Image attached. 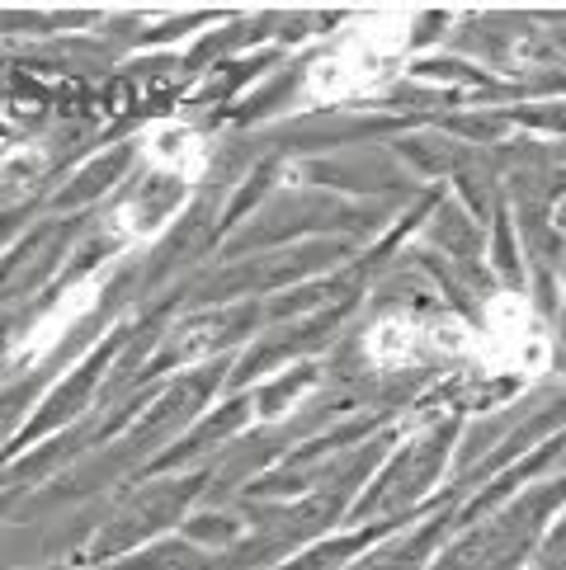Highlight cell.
<instances>
[{"mask_svg":"<svg viewBox=\"0 0 566 570\" xmlns=\"http://www.w3.org/2000/svg\"><path fill=\"white\" fill-rule=\"evenodd\" d=\"M411 33H416L411 10H378V14L350 19V24L312 57L308 76H302L308 105L331 109V105H350V99L378 95L401 71Z\"/></svg>","mask_w":566,"mask_h":570,"instance_id":"1","label":"cell"},{"mask_svg":"<svg viewBox=\"0 0 566 570\" xmlns=\"http://www.w3.org/2000/svg\"><path fill=\"white\" fill-rule=\"evenodd\" d=\"M557 340L548 331V321L534 307V297H524L519 288H500L481 321H472L468 335V358L477 373L487 377H505V382H538L553 368Z\"/></svg>","mask_w":566,"mask_h":570,"instance_id":"2","label":"cell"},{"mask_svg":"<svg viewBox=\"0 0 566 570\" xmlns=\"http://www.w3.org/2000/svg\"><path fill=\"white\" fill-rule=\"evenodd\" d=\"M472 321L462 316H416V312H392L378 316L363 335V354L373 368H416L420 358H462L468 354Z\"/></svg>","mask_w":566,"mask_h":570,"instance_id":"3","label":"cell"},{"mask_svg":"<svg viewBox=\"0 0 566 570\" xmlns=\"http://www.w3.org/2000/svg\"><path fill=\"white\" fill-rule=\"evenodd\" d=\"M137 151L147 160V170H156L160 179H170L179 189H194L213 166L208 137L194 124H179V118H156V124H147L137 132Z\"/></svg>","mask_w":566,"mask_h":570,"instance_id":"4","label":"cell"},{"mask_svg":"<svg viewBox=\"0 0 566 570\" xmlns=\"http://www.w3.org/2000/svg\"><path fill=\"white\" fill-rule=\"evenodd\" d=\"M99 278H80V283H71V288L52 302V312H43L25 335H19V344L10 350V363L14 368H33V363H43L57 344H62L67 335H71V325H80L90 312H95V302H99Z\"/></svg>","mask_w":566,"mask_h":570,"instance_id":"5","label":"cell"}]
</instances>
